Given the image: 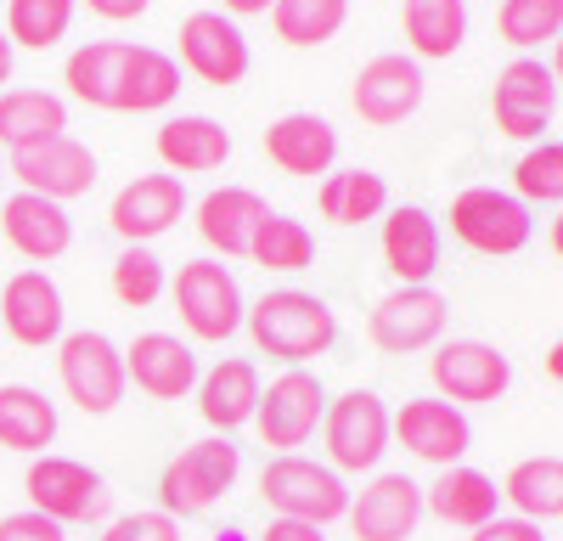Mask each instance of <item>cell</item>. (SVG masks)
<instances>
[{
    "label": "cell",
    "mask_w": 563,
    "mask_h": 541,
    "mask_svg": "<svg viewBox=\"0 0 563 541\" xmlns=\"http://www.w3.org/2000/svg\"><path fill=\"white\" fill-rule=\"evenodd\" d=\"M243 328L254 339L260 355L271 361H288V367H305V361L327 355L339 339V316L321 294H305V288H271L249 305Z\"/></svg>",
    "instance_id": "6da1fadb"
},
{
    "label": "cell",
    "mask_w": 563,
    "mask_h": 541,
    "mask_svg": "<svg viewBox=\"0 0 563 541\" xmlns=\"http://www.w3.org/2000/svg\"><path fill=\"white\" fill-rule=\"evenodd\" d=\"M238 474H243V445H231V434H209L198 445H186L158 474V514H169V519L209 514L238 485Z\"/></svg>",
    "instance_id": "7a4b0ae2"
},
{
    "label": "cell",
    "mask_w": 563,
    "mask_h": 541,
    "mask_svg": "<svg viewBox=\"0 0 563 541\" xmlns=\"http://www.w3.org/2000/svg\"><path fill=\"white\" fill-rule=\"evenodd\" d=\"M260 496H265V508L276 519H299V525H321V530L350 514L344 474H333V468L316 463V457H299V451L271 457L260 468Z\"/></svg>",
    "instance_id": "3957f363"
},
{
    "label": "cell",
    "mask_w": 563,
    "mask_h": 541,
    "mask_svg": "<svg viewBox=\"0 0 563 541\" xmlns=\"http://www.w3.org/2000/svg\"><path fill=\"white\" fill-rule=\"evenodd\" d=\"M451 238L474 254H490V260H507L530 249L536 238V214L519 192H501V187H462L451 198Z\"/></svg>",
    "instance_id": "277c9868"
},
{
    "label": "cell",
    "mask_w": 563,
    "mask_h": 541,
    "mask_svg": "<svg viewBox=\"0 0 563 541\" xmlns=\"http://www.w3.org/2000/svg\"><path fill=\"white\" fill-rule=\"evenodd\" d=\"M169 299L180 310V328L192 333L198 344H225L231 333L243 328V316H249L238 277H231L220 260H186L175 270V283H169Z\"/></svg>",
    "instance_id": "5b68a950"
},
{
    "label": "cell",
    "mask_w": 563,
    "mask_h": 541,
    "mask_svg": "<svg viewBox=\"0 0 563 541\" xmlns=\"http://www.w3.org/2000/svg\"><path fill=\"white\" fill-rule=\"evenodd\" d=\"M57 378L63 395L79 406L85 418H108L113 406L124 400L130 378H124V350L108 333H63L57 339Z\"/></svg>",
    "instance_id": "8992f818"
},
{
    "label": "cell",
    "mask_w": 563,
    "mask_h": 541,
    "mask_svg": "<svg viewBox=\"0 0 563 541\" xmlns=\"http://www.w3.org/2000/svg\"><path fill=\"white\" fill-rule=\"evenodd\" d=\"M321 440H327V468L333 474H372L389 451V406L372 389H350L327 400L321 412Z\"/></svg>",
    "instance_id": "52a82bcc"
},
{
    "label": "cell",
    "mask_w": 563,
    "mask_h": 541,
    "mask_svg": "<svg viewBox=\"0 0 563 541\" xmlns=\"http://www.w3.org/2000/svg\"><path fill=\"white\" fill-rule=\"evenodd\" d=\"M23 490H29V508L45 514V519H57L63 530H68V525H90V519L108 514V485H102V474L85 468L79 457H52V451H45V457L29 463Z\"/></svg>",
    "instance_id": "ba28073f"
},
{
    "label": "cell",
    "mask_w": 563,
    "mask_h": 541,
    "mask_svg": "<svg viewBox=\"0 0 563 541\" xmlns=\"http://www.w3.org/2000/svg\"><path fill=\"white\" fill-rule=\"evenodd\" d=\"M558 113V79L541 57H512L490 85V119L507 142H541Z\"/></svg>",
    "instance_id": "9c48e42d"
},
{
    "label": "cell",
    "mask_w": 563,
    "mask_h": 541,
    "mask_svg": "<svg viewBox=\"0 0 563 541\" xmlns=\"http://www.w3.org/2000/svg\"><path fill=\"white\" fill-rule=\"evenodd\" d=\"M429 378L451 406H490L512 384V361L485 339H445L429 355Z\"/></svg>",
    "instance_id": "30bf717a"
},
{
    "label": "cell",
    "mask_w": 563,
    "mask_h": 541,
    "mask_svg": "<svg viewBox=\"0 0 563 541\" xmlns=\"http://www.w3.org/2000/svg\"><path fill=\"white\" fill-rule=\"evenodd\" d=\"M321 412H327L321 378L305 373V367H288L282 378H271V389H260L254 429H260V440L276 451V457H288V451H299L321 429Z\"/></svg>",
    "instance_id": "8fae6325"
},
{
    "label": "cell",
    "mask_w": 563,
    "mask_h": 541,
    "mask_svg": "<svg viewBox=\"0 0 563 541\" xmlns=\"http://www.w3.org/2000/svg\"><path fill=\"white\" fill-rule=\"evenodd\" d=\"M445 322H451V299L440 288H395V294H384L378 305H372L366 333L389 355H417V350L440 344Z\"/></svg>",
    "instance_id": "7c38bea8"
},
{
    "label": "cell",
    "mask_w": 563,
    "mask_h": 541,
    "mask_svg": "<svg viewBox=\"0 0 563 541\" xmlns=\"http://www.w3.org/2000/svg\"><path fill=\"white\" fill-rule=\"evenodd\" d=\"M389 440H400L411 457L434 463V468H456L467 457V445H474V423H467L462 406L440 395H411L389 418Z\"/></svg>",
    "instance_id": "4fadbf2b"
},
{
    "label": "cell",
    "mask_w": 563,
    "mask_h": 541,
    "mask_svg": "<svg viewBox=\"0 0 563 541\" xmlns=\"http://www.w3.org/2000/svg\"><path fill=\"white\" fill-rule=\"evenodd\" d=\"M7 175L34 198L68 203V198H85L90 187H97V153H90L85 142H74V135H52V142H40V147L12 153Z\"/></svg>",
    "instance_id": "5bb4252c"
},
{
    "label": "cell",
    "mask_w": 563,
    "mask_h": 541,
    "mask_svg": "<svg viewBox=\"0 0 563 541\" xmlns=\"http://www.w3.org/2000/svg\"><path fill=\"white\" fill-rule=\"evenodd\" d=\"M180 68L198 74V79L214 85V90L243 85L249 68H254L249 34L231 23L225 12H192V18L180 23Z\"/></svg>",
    "instance_id": "9a60e30c"
},
{
    "label": "cell",
    "mask_w": 563,
    "mask_h": 541,
    "mask_svg": "<svg viewBox=\"0 0 563 541\" xmlns=\"http://www.w3.org/2000/svg\"><path fill=\"white\" fill-rule=\"evenodd\" d=\"M180 214H186V180L169 169L124 180L108 203V225L124 243H141V249H153V238H164Z\"/></svg>",
    "instance_id": "2e32d148"
},
{
    "label": "cell",
    "mask_w": 563,
    "mask_h": 541,
    "mask_svg": "<svg viewBox=\"0 0 563 541\" xmlns=\"http://www.w3.org/2000/svg\"><path fill=\"white\" fill-rule=\"evenodd\" d=\"M350 530L355 541H406L422 519V485L411 474H372L350 496Z\"/></svg>",
    "instance_id": "e0dca14e"
},
{
    "label": "cell",
    "mask_w": 563,
    "mask_h": 541,
    "mask_svg": "<svg viewBox=\"0 0 563 541\" xmlns=\"http://www.w3.org/2000/svg\"><path fill=\"white\" fill-rule=\"evenodd\" d=\"M422 68L411 63V57H400V52H384V57H372L361 74H355V113L366 119V124H378V130H395V124H406L417 108H422Z\"/></svg>",
    "instance_id": "ac0fdd59"
},
{
    "label": "cell",
    "mask_w": 563,
    "mask_h": 541,
    "mask_svg": "<svg viewBox=\"0 0 563 541\" xmlns=\"http://www.w3.org/2000/svg\"><path fill=\"white\" fill-rule=\"evenodd\" d=\"M440 220L417 203H400L384 214V265L400 288H434V270H440Z\"/></svg>",
    "instance_id": "d6986e66"
},
{
    "label": "cell",
    "mask_w": 563,
    "mask_h": 541,
    "mask_svg": "<svg viewBox=\"0 0 563 541\" xmlns=\"http://www.w3.org/2000/svg\"><path fill=\"white\" fill-rule=\"evenodd\" d=\"M0 328L29 350L57 344L63 339V288L34 265L7 277V288H0Z\"/></svg>",
    "instance_id": "ffe728a7"
},
{
    "label": "cell",
    "mask_w": 563,
    "mask_h": 541,
    "mask_svg": "<svg viewBox=\"0 0 563 541\" xmlns=\"http://www.w3.org/2000/svg\"><path fill=\"white\" fill-rule=\"evenodd\" d=\"M124 378L153 400H180L198 389V355L175 333H141L124 350Z\"/></svg>",
    "instance_id": "44dd1931"
},
{
    "label": "cell",
    "mask_w": 563,
    "mask_h": 541,
    "mask_svg": "<svg viewBox=\"0 0 563 541\" xmlns=\"http://www.w3.org/2000/svg\"><path fill=\"white\" fill-rule=\"evenodd\" d=\"M0 238H7L23 260L34 265H52L74 249V220L63 203L52 198H34V192H18L0 203Z\"/></svg>",
    "instance_id": "7402d4cb"
},
{
    "label": "cell",
    "mask_w": 563,
    "mask_h": 541,
    "mask_svg": "<svg viewBox=\"0 0 563 541\" xmlns=\"http://www.w3.org/2000/svg\"><path fill=\"white\" fill-rule=\"evenodd\" d=\"M265 158L282 175H299V180L333 175V164H339V130L327 124L321 113H282L265 130Z\"/></svg>",
    "instance_id": "603a6c76"
},
{
    "label": "cell",
    "mask_w": 563,
    "mask_h": 541,
    "mask_svg": "<svg viewBox=\"0 0 563 541\" xmlns=\"http://www.w3.org/2000/svg\"><path fill=\"white\" fill-rule=\"evenodd\" d=\"M260 367L243 355H225L214 361L209 373H198V412L214 434H238L243 423H254V406H260Z\"/></svg>",
    "instance_id": "cb8c5ba5"
},
{
    "label": "cell",
    "mask_w": 563,
    "mask_h": 541,
    "mask_svg": "<svg viewBox=\"0 0 563 541\" xmlns=\"http://www.w3.org/2000/svg\"><path fill=\"white\" fill-rule=\"evenodd\" d=\"M130 40H85L79 52H68L63 63V85L85 108H108L119 113L124 108V74H130Z\"/></svg>",
    "instance_id": "d4e9b609"
},
{
    "label": "cell",
    "mask_w": 563,
    "mask_h": 541,
    "mask_svg": "<svg viewBox=\"0 0 563 541\" xmlns=\"http://www.w3.org/2000/svg\"><path fill=\"white\" fill-rule=\"evenodd\" d=\"M158 158L169 175H214L231 158V130L209 113H180L158 124Z\"/></svg>",
    "instance_id": "484cf974"
},
{
    "label": "cell",
    "mask_w": 563,
    "mask_h": 541,
    "mask_svg": "<svg viewBox=\"0 0 563 541\" xmlns=\"http://www.w3.org/2000/svg\"><path fill=\"white\" fill-rule=\"evenodd\" d=\"M422 514H434L445 525H462V530H479L501 514V485L479 468H467V463L440 468L434 485H422Z\"/></svg>",
    "instance_id": "4316f807"
},
{
    "label": "cell",
    "mask_w": 563,
    "mask_h": 541,
    "mask_svg": "<svg viewBox=\"0 0 563 541\" xmlns=\"http://www.w3.org/2000/svg\"><path fill=\"white\" fill-rule=\"evenodd\" d=\"M192 214H198V238L214 254L238 260V254H249V238H254V225L271 214V203L260 192H249V187H214V192L198 198Z\"/></svg>",
    "instance_id": "83f0119b"
},
{
    "label": "cell",
    "mask_w": 563,
    "mask_h": 541,
    "mask_svg": "<svg viewBox=\"0 0 563 541\" xmlns=\"http://www.w3.org/2000/svg\"><path fill=\"white\" fill-rule=\"evenodd\" d=\"M400 29L411 63H451L467 40V0H406Z\"/></svg>",
    "instance_id": "f1b7e54d"
},
{
    "label": "cell",
    "mask_w": 563,
    "mask_h": 541,
    "mask_svg": "<svg viewBox=\"0 0 563 541\" xmlns=\"http://www.w3.org/2000/svg\"><path fill=\"white\" fill-rule=\"evenodd\" d=\"M52 135H68V102L52 90H0V147L23 153Z\"/></svg>",
    "instance_id": "f546056e"
},
{
    "label": "cell",
    "mask_w": 563,
    "mask_h": 541,
    "mask_svg": "<svg viewBox=\"0 0 563 541\" xmlns=\"http://www.w3.org/2000/svg\"><path fill=\"white\" fill-rule=\"evenodd\" d=\"M316 209L333 225H366L389 214V180L378 169H333L316 187Z\"/></svg>",
    "instance_id": "4dcf8cb0"
},
{
    "label": "cell",
    "mask_w": 563,
    "mask_h": 541,
    "mask_svg": "<svg viewBox=\"0 0 563 541\" xmlns=\"http://www.w3.org/2000/svg\"><path fill=\"white\" fill-rule=\"evenodd\" d=\"M57 440V406L29 384H0V445L40 457Z\"/></svg>",
    "instance_id": "1f68e13d"
},
{
    "label": "cell",
    "mask_w": 563,
    "mask_h": 541,
    "mask_svg": "<svg viewBox=\"0 0 563 541\" xmlns=\"http://www.w3.org/2000/svg\"><path fill=\"white\" fill-rule=\"evenodd\" d=\"M501 503H512V514L530 519V525L563 519V457H525V463H512L507 479H501Z\"/></svg>",
    "instance_id": "d6a6232c"
},
{
    "label": "cell",
    "mask_w": 563,
    "mask_h": 541,
    "mask_svg": "<svg viewBox=\"0 0 563 541\" xmlns=\"http://www.w3.org/2000/svg\"><path fill=\"white\" fill-rule=\"evenodd\" d=\"M180 97V63L164 57L158 45H135L124 74V108L119 113H164Z\"/></svg>",
    "instance_id": "836d02e7"
},
{
    "label": "cell",
    "mask_w": 563,
    "mask_h": 541,
    "mask_svg": "<svg viewBox=\"0 0 563 541\" xmlns=\"http://www.w3.org/2000/svg\"><path fill=\"white\" fill-rule=\"evenodd\" d=\"M265 18H271L276 40H288V45H299V52H310V45L339 40V29L350 23V0H276Z\"/></svg>",
    "instance_id": "e575fe53"
},
{
    "label": "cell",
    "mask_w": 563,
    "mask_h": 541,
    "mask_svg": "<svg viewBox=\"0 0 563 541\" xmlns=\"http://www.w3.org/2000/svg\"><path fill=\"white\" fill-rule=\"evenodd\" d=\"M249 260L265 265V270H305L316 260V238H310V225L294 220V214H265L254 225V238H249Z\"/></svg>",
    "instance_id": "d590c367"
},
{
    "label": "cell",
    "mask_w": 563,
    "mask_h": 541,
    "mask_svg": "<svg viewBox=\"0 0 563 541\" xmlns=\"http://www.w3.org/2000/svg\"><path fill=\"white\" fill-rule=\"evenodd\" d=\"M79 0H7V40L23 52H52L57 40H68Z\"/></svg>",
    "instance_id": "8d00e7d4"
},
{
    "label": "cell",
    "mask_w": 563,
    "mask_h": 541,
    "mask_svg": "<svg viewBox=\"0 0 563 541\" xmlns=\"http://www.w3.org/2000/svg\"><path fill=\"white\" fill-rule=\"evenodd\" d=\"M496 29L512 52H530L563 34V0H501L496 7Z\"/></svg>",
    "instance_id": "74e56055"
},
{
    "label": "cell",
    "mask_w": 563,
    "mask_h": 541,
    "mask_svg": "<svg viewBox=\"0 0 563 541\" xmlns=\"http://www.w3.org/2000/svg\"><path fill=\"white\" fill-rule=\"evenodd\" d=\"M164 288H169L164 260L153 249H141V243H124V254L113 260V294H119V305L147 310V305L164 299Z\"/></svg>",
    "instance_id": "f35d334b"
},
{
    "label": "cell",
    "mask_w": 563,
    "mask_h": 541,
    "mask_svg": "<svg viewBox=\"0 0 563 541\" xmlns=\"http://www.w3.org/2000/svg\"><path fill=\"white\" fill-rule=\"evenodd\" d=\"M512 192L525 203H558L563 209V142H536L512 164Z\"/></svg>",
    "instance_id": "ab89813d"
},
{
    "label": "cell",
    "mask_w": 563,
    "mask_h": 541,
    "mask_svg": "<svg viewBox=\"0 0 563 541\" xmlns=\"http://www.w3.org/2000/svg\"><path fill=\"white\" fill-rule=\"evenodd\" d=\"M97 541H180V525L169 519V514H124V519H113Z\"/></svg>",
    "instance_id": "60d3db41"
},
{
    "label": "cell",
    "mask_w": 563,
    "mask_h": 541,
    "mask_svg": "<svg viewBox=\"0 0 563 541\" xmlns=\"http://www.w3.org/2000/svg\"><path fill=\"white\" fill-rule=\"evenodd\" d=\"M0 541H68V530H63L57 519H45V514L23 508V514H7V519H0Z\"/></svg>",
    "instance_id": "b9f144b4"
},
{
    "label": "cell",
    "mask_w": 563,
    "mask_h": 541,
    "mask_svg": "<svg viewBox=\"0 0 563 541\" xmlns=\"http://www.w3.org/2000/svg\"><path fill=\"white\" fill-rule=\"evenodd\" d=\"M467 541H547V536H541V525H530L519 514H496L490 525H479Z\"/></svg>",
    "instance_id": "7bdbcfd3"
},
{
    "label": "cell",
    "mask_w": 563,
    "mask_h": 541,
    "mask_svg": "<svg viewBox=\"0 0 563 541\" xmlns=\"http://www.w3.org/2000/svg\"><path fill=\"white\" fill-rule=\"evenodd\" d=\"M260 541H327L321 525H299V519H271Z\"/></svg>",
    "instance_id": "ee69618b"
},
{
    "label": "cell",
    "mask_w": 563,
    "mask_h": 541,
    "mask_svg": "<svg viewBox=\"0 0 563 541\" xmlns=\"http://www.w3.org/2000/svg\"><path fill=\"white\" fill-rule=\"evenodd\" d=\"M85 7L97 12V18H108V23H130V18H141V12H147L153 0H85Z\"/></svg>",
    "instance_id": "f6af8a7d"
},
{
    "label": "cell",
    "mask_w": 563,
    "mask_h": 541,
    "mask_svg": "<svg viewBox=\"0 0 563 541\" xmlns=\"http://www.w3.org/2000/svg\"><path fill=\"white\" fill-rule=\"evenodd\" d=\"M276 7V0H225V18L238 23V18H265Z\"/></svg>",
    "instance_id": "bcb514c9"
},
{
    "label": "cell",
    "mask_w": 563,
    "mask_h": 541,
    "mask_svg": "<svg viewBox=\"0 0 563 541\" xmlns=\"http://www.w3.org/2000/svg\"><path fill=\"white\" fill-rule=\"evenodd\" d=\"M12 63H18V45H12L7 34H0V85L12 79Z\"/></svg>",
    "instance_id": "7dc6e473"
},
{
    "label": "cell",
    "mask_w": 563,
    "mask_h": 541,
    "mask_svg": "<svg viewBox=\"0 0 563 541\" xmlns=\"http://www.w3.org/2000/svg\"><path fill=\"white\" fill-rule=\"evenodd\" d=\"M547 378H552V384H563V339L547 350Z\"/></svg>",
    "instance_id": "c3c4849f"
},
{
    "label": "cell",
    "mask_w": 563,
    "mask_h": 541,
    "mask_svg": "<svg viewBox=\"0 0 563 541\" xmlns=\"http://www.w3.org/2000/svg\"><path fill=\"white\" fill-rule=\"evenodd\" d=\"M547 68H552V79H558V90H563V34L552 40V63H547Z\"/></svg>",
    "instance_id": "681fc988"
},
{
    "label": "cell",
    "mask_w": 563,
    "mask_h": 541,
    "mask_svg": "<svg viewBox=\"0 0 563 541\" xmlns=\"http://www.w3.org/2000/svg\"><path fill=\"white\" fill-rule=\"evenodd\" d=\"M547 243H552V254L563 260V209H558V220H552V232H547Z\"/></svg>",
    "instance_id": "f907efd6"
},
{
    "label": "cell",
    "mask_w": 563,
    "mask_h": 541,
    "mask_svg": "<svg viewBox=\"0 0 563 541\" xmlns=\"http://www.w3.org/2000/svg\"><path fill=\"white\" fill-rule=\"evenodd\" d=\"M0 175H7V169H0Z\"/></svg>",
    "instance_id": "816d5d0a"
}]
</instances>
